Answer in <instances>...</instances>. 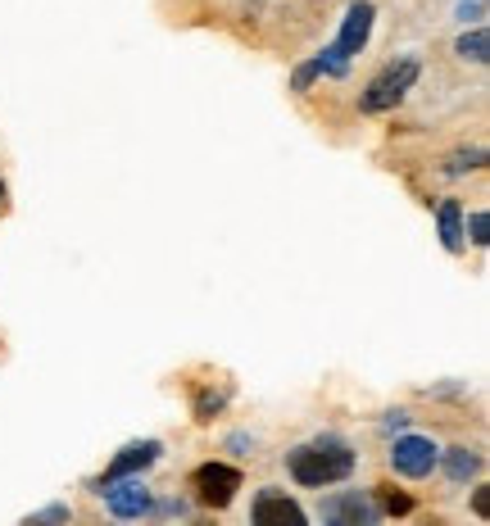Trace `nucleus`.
I'll return each mask as SVG.
<instances>
[{
  "instance_id": "5",
  "label": "nucleus",
  "mask_w": 490,
  "mask_h": 526,
  "mask_svg": "<svg viewBox=\"0 0 490 526\" xmlns=\"http://www.w3.org/2000/svg\"><path fill=\"white\" fill-rule=\"evenodd\" d=\"M191 490H196V499L205 508H227L236 499V490H241V472L232 463H200L191 472Z\"/></svg>"
},
{
  "instance_id": "7",
  "label": "nucleus",
  "mask_w": 490,
  "mask_h": 526,
  "mask_svg": "<svg viewBox=\"0 0 490 526\" xmlns=\"http://www.w3.org/2000/svg\"><path fill=\"white\" fill-rule=\"evenodd\" d=\"M436 463H441V449H436L427 436H404V440H395V449H391V468L409 481L432 477Z\"/></svg>"
},
{
  "instance_id": "2",
  "label": "nucleus",
  "mask_w": 490,
  "mask_h": 526,
  "mask_svg": "<svg viewBox=\"0 0 490 526\" xmlns=\"http://www.w3.org/2000/svg\"><path fill=\"white\" fill-rule=\"evenodd\" d=\"M373 19H377V10L368 5V0L350 5V14H345V23H341V37H336L318 59H309V64H304V69L295 73V91H304L314 78H345V73H350V59L359 55L363 46H368Z\"/></svg>"
},
{
  "instance_id": "9",
  "label": "nucleus",
  "mask_w": 490,
  "mask_h": 526,
  "mask_svg": "<svg viewBox=\"0 0 490 526\" xmlns=\"http://www.w3.org/2000/svg\"><path fill=\"white\" fill-rule=\"evenodd\" d=\"M323 517L327 522H350V526H368V522H377L382 517V508L373 504L368 495H359V490H345V495H332L323 504Z\"/></svg>"
},
{
  "instance_id": "6",
  "label": "nucleus",
  "mask_w": 490,
  "mask_h": 526,
  "mask_svg": "<svg viewBox=\"0 0 490 526\" xmlns=\"http://www.w3.org/2000/svg\"><path fill=\"white\" fill-rule=\"evenodd\" d=\"M250 522H255V526H304V522H309V513H304L286 490L264 486L255 499H250Z\"/></svg>"
},
{
  "instance_id": "1",
  "label": "nucleus",
  "mask_w": 490,
  "mask_h": 526,
  "mask_svg": "<svg viewBox=\"0 0 490 526\" xmlns=\"http://www.w3.org/2000/svg\"><path fill=\"white\" fill-rule=\"evenodd\" d=\"M354 463H359V454L350 449V440L332 436V431L304 440V445H295L291 454H286V472H291V481L295 486H309V490H323V486L345 481L354 472Z\"/></svg>"
},
{
  "instance_id": "13",
  "label": "nucleus",
  "mask_w": 490,
  "mask_h": 526,
  "mask_svg": "<svg viewBox=\"0 0 490 526\" xmlns=\"http://www.w3.org/2000/svg\"><path fill=\"white\" fill-rule=\"evenodd\" d=\"M459 50L463 59H472V64H486V28H477V32H468V37H459Z\"/></svg>"
},
{
  "instance_id": "12",
  "label": "nucleus",
  "mask_w": 490,
  "mask_h": 526,
  "mask_svg": "<svg viewBox=\"0 0 490 526\" xmlns=\"http://www.w3.org/2000/svg\"><path fill=\"white\" fill-rule=\"evenodd\" d=\"M445 472H450V481H472L481 472V454H472V449H450V454H445Z\"/></svg>"
},
{
  "instance_id": "14",
  "label": "nucleus",
  "mask_w": 490,
  "mask_h": 526,
  "mask_svg": "<svg viewBox=\"0 0 490 526\" xmlns=\"http://www.w3.org/2000/svg\"><path fill=\"white\" fill-rule=\"evenodd\" d=\"M486 232H490V218L472 214V245H486Z\"/></svg>"
},
{
  "instance_id": "3",
  "label": "nucleus",
  "mask_w": 490,
  "mask_h": 526,
  "mask_svg": "<svg viewBox=\"0 0 490 526\" xmlns=\"http://www.w3.org/2000/svg\"><path fill=\"white\" fill-rule=\"evenodd\" d=\"M418 73H422V59H418V55H400V59H391V64H386V69L377 73L373 82H368V91L359 96V109H363V114H382V109L400 105V100L413 91Z\"/></svg>"
},
{
  "instance_id": "8",
  "label": "nucleus",
  "mask_w": 490,
  "mask_h": 526,
  "mask_svg": "<svg viewBox=\"0 0 490 526\" xmlns=\"http://www.w3.org/2000/svg\"><path fill=\"white\" fill-rule=\"evenodd\" d=\"M100 495H105V504H109V513L114 517H146L150 508V490H146V481H137V477H118V481H105L100 486Z\"/></svg>"
},
{
  "instance_id": "4",
  "label": "nucleus",
  "mask_w": 490,
  "mask_h": 526,
  "mask_svg": "<svg viewBox=\"0 0 490 526\" xmlns=\"http://www.w3.org/2000/svg\"><path fill=\"white\" fill-rule=\"evenodd\" d=\"M318 10L327 14V0H245L236 5V19H264V23H291V19H304V32L314 28Z\"/></svg>"
},
{
  "instance_id": "11",
  "label": "nucleus",
  "mask_w": 490,
  "mask_h": 526,
  "mask_svg": "<svg viewBox=\"0 0 490 526\" xmlns=\"http://www.w3.org/2000/svg\"><path fill=\"white\" fill-rule=\"evenodd\" d=\"M436 223H441L445 250H463V205H459V200H441V209H436Z\"/></svg>"
},
{
  "instance_id": "10",
  "label": "nucleus",
  "mask_w": 490,
  "mask_h": 526,
  "mask_svg": "<svg viewBox=\"0 0 490 526\" xmlns=\"http://www.w3.org/2000/svg\"><path fill=\"white\" fill-rule=\"evenodd\" d=\"M159 458V440H141V445H128L123 454L109 463V472H105V481H118V477H137V472H146L150 463ZM100 481V486H105Z\"/></svg>"
}]
</instances>
